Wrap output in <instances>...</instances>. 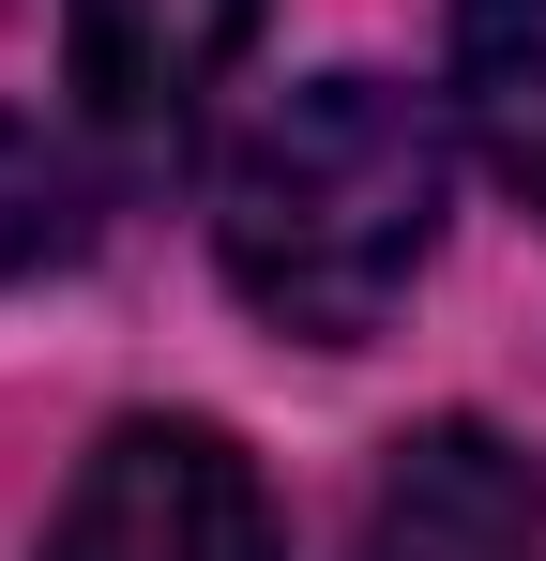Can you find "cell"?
<instances>
[{"instance_id": "cell-5", "label": "cell", "mask_w": 546, "mask_h": 561, "mask_svg": "<svg viewBox=\"0 0 546 561\" xmlns=\"http://www.w3.org/2000/svg\"><path fill=\"white\" fill-rule=\"evenodd\" d=\"M455 122L486 183L546 213V0H455Z\"/></svg>"}, {"instance_id": "cell-1", "label": "cell", "mask_w": 546, "mask_h": 561, "mask_svg": "<svg viewBox=\"0 0 546 561\" xmlns=\"http://www.w3.org/2000/svg\"><path fill=\"white\" fill-rule=\"evenodd\" d=\"M441 243V122L395 77L273 92L213 168V259L304 350H364Z\"/></svg>"}, {"instance_id": "cell-4", "label": "cell", "mask_w": 546, "mask_h": 561, "mask_svg": "<svg viewBox=\"0 0 546 561\" xmlns=\"http://www.w3.org/2000/svg\"><path fill=\"white\" fill-rule=\"evenodd\" d=\"M364 561H546V485L501 425H410L364 485Z\"/></svg>"}, {"instance_id": "cell-6", "label": "cell", "mask_w": 546, "mask_h": 561, "mask_svg": "<svg viewBox=\"0 0 546 561\" xmlns=\"http://www.w3.org/2000/svg\"><path fill=\"white\" fill-rule=\"evenodd\" d=\"M91 228H106L91 152H77V137H46V122H0V288L91 259Z\"/></svg>"}, {"instance_id": "cell-3", "label": "cell", "mask_w": 546, "mask_h": 561, "mask_svg": "<svg viewBox=\"0 0 546 561\" xmlns=\"http://www.w3.org/2000/svg\"><path fill=\"white\" fill-rule=\"evenodd\" d=\"M243 46H259V0H61L77 106L122 137V152L197 137V106L243 77Z\"/></svg>"}, {"instance_id": "cell-2", "label": "cell", "mask_w": 546, "mask_h": 561, "mask_svg": "<svg viewBox=\"0 0 546 561\" xmlns=\"http://www.w3.org/2000/svg\"><path fill=\"white\" fill-rule=\"evenodd\" d=\"M46 561H273V501L228 425H122L77 470Z\"/></svg>"}]
</instances>
